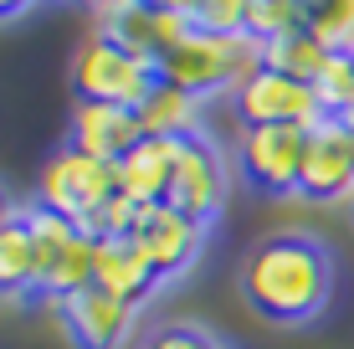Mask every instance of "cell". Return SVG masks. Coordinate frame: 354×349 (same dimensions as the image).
<instances>
[{"label":"cell","instance_id":"1","mask_svg":"<svg viewBox=\"0 0 354 349\" xmlns=\"http://www.w3.org/2000/svg\"><path fill=\"white\" fill-rule=\"evenodd\" d=\"M241 298L277 329H303L334 303V257L308 232H272L241 257Z\"/></svg>","mask_w":354,"mask_h":349},{"label":"cell","instance_id":"2","mask_svg":"<svg viewBox=\"0 0 354 349\" xmlns=\"http://www.w3.org/2000/svg\"><path fill=\"white\" fill-rule=\"evenodd\" d=\"M262 72V41L241 36H211V31H190L175 52L160 57V82L190 93V98H211V93H236L241 82Z\"/></svg>","mask_w":354,"mask_h":349},{"label":"cell","instance_id":"3","mask_svg":"<svg viewBox=\"0 0 354 349\" xmlns=\"http://www.w3.org/2000/svg\"><path fill=\"white\" fill-rule=\"evenodd\" d=\"M72 88L88 103H118V108H139L160 88V67L149 57L129 52L118 36L93 31L77 46V62H72Z\"/></svg>","mask_w":354,"mask_h":349},{"label":"cell","instance_id":"4","mask_svg":"<svg viewBox=\"0 0 354 349\" xmlns=\"http://www.w3.org/2000/svg\"><path fill=\"white\" fill-rule=\"evenodd\" d=\"M113 164L93 160V154L82 149H57L52 160L41 164V175H36V206L41 211H57L67 216L72 226H82L93 211H103L108 200H113Z\"/></svg>","mask_w":354,"mask_h":349},{"label":"cell","instance_id":"5","mask_svg":"<svg viewBox=\"0 0 354 349\" xmlns=\"http://www.w3.org/2000/svg\"><path fill=\"white\" fill-rule=\"evenodd\" d=\"M241 129H313L324 124V108L313 98L308 82H292L283 72H252L236 93H231Z\"/></svg>","mask_w":354,"mask_h":349},{"label":"cell","instance_id":"6","mask_svg":"<svg viewBox=\"0 0 354 349\" xmlns=\"http://www.w3.org/2000/svg\"><path fill=\"white\" fill-rule=\"evenodd\" d=\"M226 190H231V175H226V160L205 134H195L180 144V160H175V180H169V206L190 221L211 226L226 206Z\"/></svg>","mask_w":354,"mask_h":349},{"label":"cell","instance_id":"7","mask_svg":"<svg viewBox=\"0 0 354 349\" xmlns=\"http://www.w3.org/2000/svg\"><path fill=\"white\" fill-rule=\"evenodd\" d=\"M129 242L149 257V267L160 272V278H180V272H190L195 257H201L205 226L190 221V216H180L169 200H160V206H139V221H133Z\"/></svg>","mask_w":354,"mask_h":349},{"label":"cell","instance_id":"8","mask_svg":"<svg viewBox=\"0 0 354 349\" xmlns=\"http://www.w3.org/2000/svg\"><path fill=\"white\" fill-rule=\"evenodd\" d=\"M308 129H241V175L262 196H298Z\"/></svg>","mask_w":354,"mask_h":349},{"label":"cell","instance_id":"9","mask_svg":"<svg viewBox=\"0 0 354 349\" xmlns=\"http://www.w3.org/2000/svg\"><path fill=\"white\" fill-rule=\"evenodd\" d=\"M298 196L303 200H319V206L354 196V144H349V129L339 124V118H324V124L308 129Z\"/></svg>","mask_w":354,"mask_h":349},{"label":"cell","instance_id":"10","mask_svg":"<svg viewBox=\"0 0 354 349\" xmlns=\"http://www.w3.org/2000/svg\"><path fill=\"white\" fill-rule=\"evenodd\" d=\"M139 139H144V129H139V113H133V108L88 103V98H77V108H72L67 144L82 149V154H93V160H103V164H118Z\"/></svg>","mask_w":354,"mask_h":349},{"label":"cell","instance_id":"11","mask_svg":"<svg viewBox=\"0 0 354 349\" xmlns=\"http://www.w3.org/2000/svg\"><path fill=\"white\" fill-rule=\"evenodd\" d=\"M133 323H139V308L124 303V298L103 293V287H88V293L67 298V339L77 349H118L129 344Z\"/></svg>","mask_w":354,"mask_h":349},{"label":"cell","instance_id":"12","mask_svg":"<svg viewBox=\"0 0 354 349\" xmlns=\"http://www.w3.org/2000/svg\"><path fill=\"white\" fill-rule=\"evenodd\" d=\"M185 139H139L124 160L113 164V185L118 196H129L133 206H160L175 180V160Z\"/></svg>","mask_w":354,"mask_h":349},{"label":"cell","instance_id":"13","mask_svg":"<svg viewBox=\"0 0 354 349\" xmlns=\"http://www.w3.org/2000/svg\"><path fill=\"white\" fill-rule=\"evenodd\" d=\"M160 283H165V278L149 267V257H144V252L133 247L129 236H118V242H97V272H93V287H103V293H113V298H124V303L139 308Z\"/></svg>","mask_w":354,"mask_h":349},{"label":"cell","instance_id":"14","mask_svg":"<svg viewBox=\"0 0 354 349\" xmlns=\"http://www.w3.org/2000/svg\"><path fill=\"white\" fill-rule=\"evenodd\" d=\"M190 31H195V26H190V16H180V10H160V6H149V0H144V6L133 10V16H129L113 36L129 46V52L149 57V62L160 67V57H165V52H175V46L185 41Z\"/></svg>","mask_w":354,"mask_h":349},{"label":"cell","instance_id":"15","mask_svg":"<svg viewBox=\"0 0 354 349\" xmlns=\"http://www.w3.org/2000/svg\"><path fill=\"white\" fill-rule=\"evenodd\" d=\"M133 113H139L144 139H195L201 134V98L169 88V82H160Z\"/></svg>","mask_w":354,"mask_h":349},{"label":"cell","instance_id":"16","mask_svg":"<svg viewBox=\"0 0 354 349\" xmlns=\"http://www.w3.org/2000/svg\"><path fill=\"white\" fill-rule=\"evenodd\" d=\"M328 57L334 52H328L313 31H288V36H277V41H262V67L283 72V77H292V82H308V88L319 82Z\"/></svg>","mask_w":354,"mask_h":349},{"label":"cell","instance_id":"17","mask_svg":"<svg viewBox=\"0 0 354 349\" xmlns=\"http://www.w3.org/2000/svg\"><path fill=\"white\" fill-rule=\"evenodd\" d=\"M21 293H41V262H36L26 221H10L0 232V298H21Z\"/></svg>","mask_w":354,"mask_h":349},{"label":"cell","instance_id":"18","mask_svg":"<svg viewBox=\"0 0 354 349\" xmlns=\"http://www.w3.org/2000/svg\"><path fill=\"white\" fill-rule=\"evenodd\" d=\"M303 26L334 57H354V0H303Z\"/></svg>","mask_w":354,"mask_h":349},{"label":"cell","instance_id":"19","mask_svg":"<svg viewBox=\"0 0 354 349\" xmlns=\"http://www.w3.org/2000/svg\"><path fill=\"white\" fill-rule=\"evenodd\" d=\"M21 221H26V232H31V247H36V262H41V278L52 272V262L62 257V252L77 242V226L67 221V216H57V211H41V206H26L21 211Z\"/></svg>","mask_w":354,"mask_h":349},{"label":"cell","instance_id":"20","mask_svg":"<svg viewBox=\"0 0 354 349\" xmlns=\"http://www.w3.org/2000/svg\"><path fill=\"white\" fill-rule=\"evenodd\" d=\"M288 31H308L303 26V0H252L247 6V36L252 41H277Z\"/></svg>","mask_w":354,"mask_h":349},{"label":"cell","instance_id":"21","mask_svg":"<svg viewBox=\"0 0 354 349\" xmlns=\"http://www.w3.org/2000/svg\"><path fill=\"white\" fill-rule=\"evenodd\" d=\"M313 98H319L324 118H339L344 108H354V57H328V67L313 82Z\"/></svg>","mask_w":354,"mask_h":349},{"label":"cell","instance_id":"22","mask_svg":"<svg viewBox=\"0 0 354 349\" xmlns=\"http://www.w3.org/2000/svg\"><path fill=\"white\" fill-rule=\"evenodd\" d=\"M247 6L252 0H195L190 6V26L211 31V36H241L247 31Z\"/></svg>","mask_w":354,"mask_h":349},{"label":"cell","instance_id":"23","mask_svg":"<svg viewBox=\"0 0 354 349\" xmlns=\"http://www.w3.org/2000/svg\"><path fill=\"white\" fill-rule=\"evenodd\" d=\"M144 349H226L221 334L201 329V323H160V329L144 339Z\"/></svg>","mask_w":354,"mask_h":349},{"label":"cell","instance_id":"24","mask_svg":"<svg viewBox=\"0 0 354 349\" xmlns=\"http://www.w3.org/2000/svg\"><path fill=\"white\" fill-rule=\"evenodd\" d=\"M139 6H144V0H88V10H93V21H97V31H103V36H113Z\"/></svg>","mask_w":354,"mask_h":349},{"label":"cell","instance_id":"25","mask_svg":"<svg viewBox=\"0 0 354 349\" xmlns=\"http://www.w3.org/2000/svg\"><path fill=\"white\" fill-rule=\"evenodd\" d=\"M26 10H36V0H0V21H21Z\"/></svg>","mask_w":354,"mask_h":349},{"label":"cell","instance_id":"26","mask_svg":"<svg viewBox=\"0 0 354 349\" xmlns=\"http://www.w3.org/2000/svg\"><path fill=\"white\" fill-rule=\"evenodd\" d=\"M10 221H21V211H16V200H10L6 190H0V232H6Z\"/></svg>","mask_w":354,"mask_h":349},{"label":"cell","instance_id":"27","mask_svg":"<svg viewBox=\"0 0 354 349\" xmlns=\"http://www.w3.org/2000/svg\"><path fill=\"white\" fill-rule=\"evenodd\" d=\"M149 6H160V10H180V16H190V6H195V0H149Z\"/></svg>","mask_w":354,"mask_h":349},{"label":"cell","instance_id":"28","mask_svg":"<svg viewBox=\"0 0 354 349\" xmlns=\"http://www.w3.org/2000/svg\"><path fill=\"white\" fill-rule=\"evenodd\" d=\"M339 124H344L349 134H354V108H344V113H339Z\"/></svg>","mask_w":354,"mask_h":349},{"label":"cell","instance_id":"29","mask_svg":"<svg viewBox=\"0 0 354 349\" xmlns=\"http://www.w3.org/2000/svg\"><path fill=\"white\" fill-rule=\"evenodd\" d=\"M349 144H354V134H349Z\"/></svg>","mask_w":354,"mask_h":349}]
</instances>
